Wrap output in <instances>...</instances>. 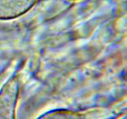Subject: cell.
Wrapping results in <instances>:
<instances>
[{
	"label": "cell",
	"mask_w": 127,
	"mask_h": 119,
	"mask_svg": "<svg viewBox=\"0 0 127 119\" xmlns=\"http://www.w3.org/2000/svg\"><path fill=\"white\" fill-rule=\"evenodd\" d=\"M37 0H0V17H17L29 10Z\"/></svg>",
	"instance_id": "1"
}]
</instances>
